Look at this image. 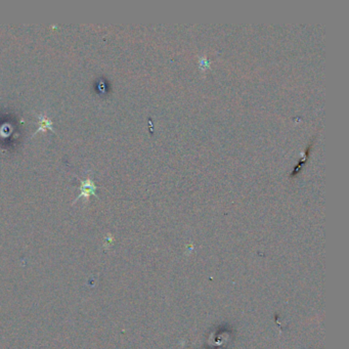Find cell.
<instances>
[{
    "label": "cell",
    "instance_id": "cell-1",
    "mask_svg": "<svg viewBox=\"0 0 349 349\" xmlns=\"http://www.w3.org/2000/svg\"><path fill=\"white\" fill-rule=\"evenodd\" d=\"M79 180H80V187H79L80 188V194H79V196L74 200L73 204L81 198H83L85 202H87L89 200L90 196H94V197L98 198L96 195V186H95L93 180L92 179V177H90V173L87 174L86 178H84V179L79 178Z\"/></svg>",
    "mask_w": 349,
    "mask_h": 349
},
{
    "label": "cell",
    "instance_id": "cell-2",
    "mask_svg": "<svg viewBox=\"0 0 349 349\" xmlns=\"http://www.w3.org/2000/svg\"><path fill=\"white\" fill-rule=\"evenodd\" d=\"M38 124H39V127L37 128V130L35 132H34L33 135H36L38 132L45 131V130H50V131L55 133L52 121L50 120V118H48L45 114L38 115Z\"/></svg>",
    "mask_w": 349,
    "mask_h": 349
}]
</instances>
